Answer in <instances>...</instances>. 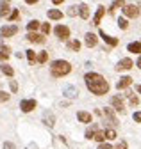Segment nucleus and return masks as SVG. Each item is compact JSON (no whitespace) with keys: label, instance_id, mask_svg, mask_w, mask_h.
<instances>
[{"label":"nucleus","instance_id":"nucleus-1","mask_svg":"<svg viewBox=\"0 0 141 149\" xmlns=\"http://www.w3.org/2000/svg\"><path fill=\"white\" fill-rule=\"evenodd\" d=\"M84 82H86V87L90 89L93 94H97V96H104V94L109 92L107 80H105L102 74H98V73H86Z\"/></svg>","mask_w":141,"mask_h":149},{"label":"nucleus","instance_id":"nucleus-27","mask_svg":"<svg viewBox=\"0 0 141 149\" xmlns=\"http://www.w3.org/2000/svg\"><path fill=\"white\" fill-rule=\"evenodd\" d=\"M125 96L129 98V101H130V105H132V107H134V105H139V98H137L136 94H132V92H127Z\"/></svg>","mask_w":141,"mask_h":149},{"label":"nucleus","instance_id":"nucleus-30","mask_svg":"<svg viewBox=\"0 0 141 149\" xmlns=\"http://www.w3.org/2000/svg\"><path fill=\"white\" fill-rule=\"evenodd\" d=\"M93 139L98 140V142H104V140H105V133H104V132H98V130H97L95 135H93Z\"/></svg>","mask_w":141,"mask_h":149},{"label":"nucleus","instance_id":"nucleus-19","mask_svg":"<svg viewBox=\"0 0 141 149\" xmlns=\"http://www.w3.org/2000/svg\"><path fill=\"white\" fill-rule=\"evenodd\" d=\"M77 119L80 121V123H91V114H87V112H84V110H80V112H77Z\"/></svg>","mask_w":141,"mask_h":149},{"label":"nucleus","instance_id":"nucleus-28","mask_svg":"<svg viewBox=\"0 0 141 149\" xmlns=\"http://www.w3.org/2000/svg\"><path fill=\"white\" fill-rule=\"evenodd\" d=\"M104 133H105V139H109V140H114V139L118 137V135H116V132H114L113 128H109V130H105Z\"/></svg>","mask_w":141,"mask_h":149},{"label":"nucleus","instance_id":"nucleus-40","mask_svg":"<svg viewBox=\"0 0 141 149\" xmlns=\"http://www.w3.org/2000/svg\"><path fill=\"white\" fill-rule=\"evenodd\" d=\"M98 149H113V147H111V144H107V142H100Z\"/></svg>","mask_w":141,"mask_h":149},{"label":"nucleus","instance_id":"nucleus-24","mask_svg":"<svg viewBox=\"0 0 141 149\" xmlns=\"http://www.w3.org/2000/svg\"><path fill=\"white\" fill-rule=\"evenodd\" d=\"M97 130H98V126H97V124H91V128H87V130H86V139H90V140H91Z\"/></svg>","mask_w":141,"mask_h":149},{"label":"nucleus","instance_id":"nucleus-13","mask_svg":"<svg viewBox=\"0 0 141 149\" xmlns=\"http://www.w3.org/2000/svg\"><path fill=\"white\" fill-rule=\"evenodd\" d=\"M43 123L48 126V128H52L56 124V117H54V114H52V112H48V110H45L43 112Z\"/></svg>","mask_w":141,"mask_h":149},{"label":"nucleus","instance_id":"nucleus-17","mask_svg":"<svg viewBox=\"0 0 141 149\" xmlns=\"http://www.w3.org/2000/svg\"><path fill=\"white\" fill-rule=\"evenodd\" d=\"M77 11H79V14H80L82 20H87V18H90V7H87L86 4H79Z\"/></svg>","mask_w":141,"mask_h":149},{"label":"nucleus","instance_id":"nucleus-26","mask_svg":"<svg viewBox=\"0 0 141 149\" xmlns=\"http://www.w3.org/2000/svg\"><path fill=\"white\" fill-rule=\"evenodd\" d=\"M68 48H70V50H73V52H79V50H80V43H79L77 39L68 41Z\"/></svg>","mask_w":141,"mask_h":149},{"label":"nucleus","instance_id":"nucleus-45","mask_svg":"<svg viewBox=\"0 0 141 149\" xmlns=\"http://www.w3.org/2000/svg\"><path fill=\"white\" fill-rule=\"evenodd\" d=\"M136 66H137V68H139V69H141V57H139V59H137V62H136Z\"/></svg>","mask_w":141,"mask_h":149},{"label":"nucleus","instance_id":"nucleus-12","mask_svg":"<svg viewBox=\"0 0 141 149\" xmlns=\"http://www.w3.org/2000/svg\"><path fill=\"white\" fill-rule=\"evenodd\" d=\"M98 34H100V37H102V39H104V43H107L109 46H116V45L120 43V41L116 39V37H113V36H107V34H105L104 30H100Z\"/></svg>","mask_w":141,"mask_h":149},{"label":"nucleus","instance_id":"nucleus-23","mask_svg":"<svg viewBox=\"0 0 141 149\" xmlns=\"http://www.w3.org/2000/svg\"><path fill=\"white\" fill-rule=\"evenodd\" d=\"M123 6H125V2H123V0H114V2L111 4V7H109V13L113 14V13H114L116 9H121Z\"/></svg>","mask_w":141,"mask_h":149},{"label":"nucleus","instance_id":"nucleus-14","mask_svg":"<svg viewBox=\"0 0 141 149\" xmlns=\"http://www.w3.org/2000/svg\"><path fill=\"white\" fill-rule=\"evenodd\" d=\"M130 84H132V78H130V77H121V78L116 82V89H118V91H121V89H127Z\"/></svg>","mask_w":141,"mask_h":149},{"label":"nucleus","instance_id":"nucleus-43","mask_svg":"<svg viewBox=\"0 0 141 149\" xmlns=\"http://www.w3.org/2000/svg\"><path fill=\"white\" fill-rule=\"evenodd\" d=\"M64 2V0H52V4H54V6H59V4H63Z\"/></svg>","mask_w":141,"mask_h":149},{"label":"nucleus","instance_id":"nucleus-37","mask_svg":"<svg viewBox=\"0 0 141 149\" xmlns=\"http://www.w3.org/2000/svg\"><path fill=\"white\" fill-rule=\"evenodd\" d=\"M114 149H127V142H125V140H120Z\"/></svg>","mask_w":141,"mask_h":149},{"label":"nucleus","instance_id":"nucleus-48","mask_svg":"<svg viewBox=\"0 0 141 149\" xmlns=\"http://www.w3.org/2000/svg\"><path fill=\"white\" fill-rule=\"evenodd\" d=\"M9 2H11V0H9Z\"/></svg>","mask_w":141,"mask_h":149},{"label":"nucleus","instance_id":"nucleus-22","mask_svg":"<svg viewBox=\"0 0 141 149\" xmlns=\"http://www.w3.org/2000/svg\"><path fill=\"white\" fill-rule=\"evenodd\" d=\"M39 25H41V22H38V20H30V22L27 23V29H29V32H36V30L39 29Z\"/></svg>","mask_w":141,"mask_h":149},{"label":"nucleus","instance_id":"nucleus-44","mask_svg":"<svg viewBox=\"0 0 141 149\" xmlns=\"http://www.w3.org/2000/svg\"><path fill=\"white\" fill-rule=\"evenodd\" d=\"M25 4H29V6H32V4H38V0H25Z\"/></svg>","mask_w":141,"mask_h":149},{"label":"nucleus","instance_id":"nucleus-16","mask_svg":"<svg viewBox=\"0 0 141 149\" xmlns=\"http://www.w3.org/2000/svg\"><path fill=\"white\" fill-rule=\"evenodd\" d=\"M84 43H86V46H90V48L97 46V36H95L93 32H87V34L84 36Z\"/></svg>","mask_w":141,"mask_h":149},{"label":"nucleus","instance_id":"nucleus-10","mask_svg":"<svg viewBox=\"0 0 141 149\" xmlns=\"http://www.w3.org/2000/svg\"><path fill=\"white\" fill-rule=\"evenodd\" d=\"M27 39H29L30 43L43 45V43H45V36H43V34H38V32H29V34H27Z\"/></svg>","mask_w":141,"mask_h":149},{"label":"nucleus","instance_id":"nucleus-4","mask_svg":"<svg viewBox=\"0 0 141 149\" xmlns=\"http://www.w3.org/2000/svg\"><path fill=\"white\" fill-rule=\"evenodd\" d=\"M121 9H123V14L129 16V18H136V16L139 14V7L134 6V4H125Z\"/></svg>","mask_w":141,"mask_h":149},{"label":"nucleus","instance_id":"nucleus-35","mask_svg":"<svg viewBox=\"0 0 141 149\" xmlns=\"http://www.w3.org/2000/svg\"><path fill=\"white\" fill-rule=\"evenodd\" d=\"M7 100H9V94L4 92V91H0V103H6Z\"/></svg>","mask_w":141,"mask_h":149},{"label":"nucleus","instance_id":"nucleus-3","mask_svg":"<svg viewBox=\"0 0 141 149\" xmlns=\"http://www.w3.org/2000/svg\"><path fill=\"white\" fill-rule=\"evenodd\" d=\"M54 32H56V36L59 37L61 41H68V37H70V29H68L66 25H57V27L54 29Z\"/></svg>","mask_w":141,"mask_h":149},{"label":"nucleus","instance_id":"nucleus-34","mask_svg":"<svg viewBox=\"0 0 141 149\" xmlns=\"http://www.w3.org/2000/svg\"><path fill=\"white\" fill-rule=\"evenodd\" d=\"M39 27H41V30H43V36L50 34V25H48V23H41Z\"/></svg>","mask_w":141,"mask_h":149},{"label":"nucleus","instance_id":"nucleus-9","mask_svg":"<svg viewBox=\"0 0 141 149\" xmlns=\"http://www.w3.org/2000/svg\"><path fill=\"white\" fill-rule=\"evenodd\" d=\"M102 114H104V117H105V119L109 121V124H111V126H118V124H120V123H118V119H116V116L113 114V110H111V108H104Z\"/></svg>","mask_w":141,"mask_h":149},{"label":"nucleus","instance_id":"nucleus-21","mask_svg":"<svg viewBox=\"0 0 141 149\" xmlns=\"http://www.w3.org/2000/svg\"><path fill=\"white\" fill-rule=\"evenodd\" d=\"M47 14H48L50 20H61V18H63V13H61V11H57V9H50Z\"/></svg>","mask_w":141,"mask_h":149},{"label":"nucleus","instance_id":"nucleus-38","mask_svg":"<svg viewBox=\"0 0 141 149\" xmlns=\"http://www.w3.org/2000/svg\"><path fill=\"white\" fill-rule=\"evenodd\" d=\"M77 14V7L72 6V7H68V16H75Z\"/></svg>","mask_w":141,"mask_h":149},{"label":"nucleus","instance_id":"nucleus-33","mask_svg":"<svg viewBox=\"0 0 141 149\" xmlns=\"http://www.w3.org/2000/svg\"><path fill=\"white\" fill-rule=\"evenodd\" d=\"M118 25H120V29H123V30H125V29L129 27V23H127L125 18H120V20H118Z\"/></svg>","mask_w":141,"mask_h":149},{"label":"nucleus","instance_id":"nucleus-47","mask_svg":"<svg viewBox=\"0 0 141 149\" xmlns=\"http://www.w3.org/2000/svg\"><path fill=\"white\" fill-rule=\"evenodd\" d=\"M139 46H141V43H139Z\"/></svg>","mask_w":141,"mask_h":149},{"label":"nucleus","instance_id":"nucleus-36","mask_svg":"<svg viewBox=\"0 0 141 149\" xmlns=\"http://www.w3.org/2000/svg\"><path fill=\"white\" fill-rule=\"evenodd\" d=\"M9 87H11V92H18V84H16L14 80L9 82Z\"/></svg>","mask_w":141,"mask_h":149},{"label":"nucleus","instance_id":"nucleus-7","mask_svg":"<svg viewBox=\"0 0 141 149\" xmlns=\"http://www.w3.org/2000/svg\"><path fill=\"white\" fill-rule=\"evenodd\" d=\"M36 100H22L20 101V108H22V112H25V114H27V112H30V110H34V108H36Z\"/></svg>","mask_w":141,"mask_h":149},{"label":"nucleus","instance_id":"nucleus-31","mask_svg":"<svg viewBox=\"0 0 141 149\" xmlns=\"http://www.w3.org/2000/svg\"><path fill=\"white\" fill-rule=\"evenodd\" d=\"M18 18H20V11H18V9H13L11 14H9V20H11V22H16Z\"/></svg>","mask_w":141,"mask_h":149},{"label":"nucleus","instance_id":"nucleus-41","mask_svg":"<svg viewBox=\"0 0 141 149\" xmlns=\"http://www.w3.org/2000/svg\"><path fill=\"white\" fill-rule=\"evenodd\" d=\"M132 117H134L136 123H141V112H134V116H132Z\"/></svg>","mask_w":141,"mask_h":149},{"label":"nucleus","instance_id":"nucleus-8","mask_svg":"<svg viewBox=\"0 0 141 149\" xmlns=\"http://www.w3.org/2000/svg\"><path fill=\"white\" fill-rule=\"evenodd\" d=\"M63 94H64L66 98H70V100H73V98H77V96H79V89H77L75 85H64Z\"/></svg>","mask_w":141,"mask_h":149},{"label":"nucleus","instance_id":"nucleus-25","mask_svg":"<svg viewBox=\"0 0 141 149\" xmlns=\"http://www.w3.org/2000/svg\"><path fill=\"white\" fill-rule=\"evenodd\" d=\"M127 50L132 52V53H139V52H141V46H139V43H129Z\"/></svg>","mask_w":141,"mask_h":149},{"label":"nucleus","instance_id":"nucleus-18","mask_svg":"<svg viewBox=\"0 0 141 149\" xmlns=\"http://www.w3.org/2000/svg\"><path fill=\"white\" fill-rule=\"evenodd\" d=\"M105 14V7L104 6H100L98 9H97V13H95V18H93V25H100V20H102V16Z\"/></svg>","mask_w":141,"mask_h":149},{"label":"nucleus","instance_id":"nucleus-42","mask_svg":"<svg viewBox=\"0 0 141 149\" xmlns=\"http://www.w3.org/2000/svg\"><path fill=\"white\" fill-rule=\"evenodd\" d=\"M9 59V53H6V52H0V61H7Z\"/></svg>","mask_w":141,"mask_h":149},{"label":"nucleus","instance_id":"nucleus-5","mask_svg":"<svg viewBox=\"0 0 141 149\" xmlns=\"http://www.w3.org/2000/svg\"><path fill=\"white\" fill-rule=\"evenodd\" d=\"M111 105L114 107L116 112H120V114H125V105H123V100L120 96H113L111 98Z\"/></svg>","mask_w":141,"mask_h":149},{"label":"nucleus","instance_id":"nucleus-6","mask_svg":"<svg viewBox=\"0 0 141 149\" xmlns=\"http://www.w3.org/2000/svg\"><path fill=\"white\" fill-rule=\"evenodd\" d=\"M16 32H18V27L16 25H6V27L0 29V36L2 37H13Z\"/></svg>","mask_w":141,"mask_h":149},{"label":"nucleus","instance_id":"nucleus-15","mask_svg":"<svg viewBox=\"0 0 141 149\" xmlns=\"http://www.w3.org/2000/svg\"><path fill=\"white\" fill-rule=\"evenodd\" d=\"M9 11H11L9 0H2V2H0V18H7L9 16Z\"/></svg>","mask_w":141,"mask_h":149},{"label":"nucleus","instance_id":"nucleus-39","mask_svg":"<svg viewBox=\"0 0 141 149\" xmlns=\"http://www.w3.org/2000/svg\"><path fill=\"white\" fill-rule=\"evenodd\" d=\"M2 149H16V147H14V144H13V142H4Z\"/></svg>","mask_w":141,"mask_h":149},{"label":"nucleus","instance_id":"nucleus-2","mask_svg":"<svg viewBox=\"0 0 141 149\" xmlns=\"http://www.w3.org/2000/svg\"><path fill=\"white\" fill-rule=\"evenodd\" d=\"M72 71V66H70L68 61H54L50 66V73L54 78H61V77H66V74Z\"/></svg>","mask_w":141,"mask_h":149},{"label":"nucleus","instance_id":"nucleus-46","mask_svg":"<svg viewBox=\"0 0 141 149\" xmlns=\"http://www.w3.org/2000/svg\"><path fill=\"white\" fill-rule=\"evenodd\" d=\"M136 89H137V92H139V94H141V85H137Z\"/></svg>","mask_w":141,"mask_h":149},{"label":"nucleus","instance_id":"nucleus-32","mask_svg":"<svg viewBox=\"0 0 141 149\" xmlns=\"http://www.w3.org/2000/svg\"><path fill=\"white\" fill-rule=\"evenodd\" d=\"M47 57H48V55H47V52H41V53L38 55V57H36V61H38L39 64H45V62H47Z\"/></svg>","mask_w":141,"mask_h":149},{"label":"nucleus","instance_id":"nucleus-11","mask_svg":"<svg viewBox=\"0 0 141 149\" xmlns=\"http://www.w3.org/2000/svg\"><path fill=\"white\" fill-rule=\"evenodd\" d=\"M132 66H134V62H132L130 59H127V57H125V59H121V61L116 64V69H118V71H129Z\"/></svg>","mask_w":141,"mask_h":149},{"label":"nucleus","instance_id":"nucleus-20","mask_svg":"<svg viewBox=\"0 0 141 149\" xmlns=\"http://www.w3.org/2000/svg\"><path fill=\"white\" fill-rule=\"evenodd\" d=\"M0 71H2L6 77H13V74H14V69H13L9 64H6V62H4V64H0Z\"/></svg>","mask_w":141,"mask_h":149},{"label":"nucleus","instance_id":"nucleus-29","mask_svg":"<svg viewBox=\"0 0 141 149\" xmlns=\"http://www.w3.org/2000/svg\"><path fill=\"white\" fill-rule=\"evenodd\" d=\"M27 59H29L30 64H34V62H36V52H34V50H27Z\"/></svg>","mask_w":141,"mask_h":149}]
</instances>
